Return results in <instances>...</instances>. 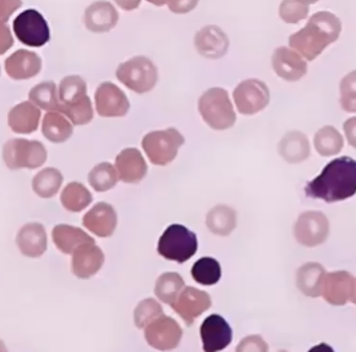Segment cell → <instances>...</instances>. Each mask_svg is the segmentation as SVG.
<instances>
[{
  "mask_svg": "<svg viewBox=\"0 0 356 352\" xmlns=\"http://www.w3.org/2000/svg\"><path fill=\"white\" fill-rule=\"evenodd\" d=\"M305 193L312 199L327 203L343 201L356 193V161L351 157L333 159L305 187Z\"/></svg>",
  "mask_w": 356,
  "mask_h": 352,
  "instance_id": "1",
  "label": "cell"
},
{
  "mask_svg": "<svg viewBox=\"0 0 356 352\" xmlns=\"http://www.w3.org/2000/svg\"><path fill=\"white\" fill-rule=\"evenodd\" d=\"M341 20L330 12H318L310 17L305 28L289 37V47L312 61L341 34Z\"/></svg>",
  "mask_w": 356,
  "mask_h": 352,
  "instance_id": "2",
  "label": "cell"
},
{
  "mask_svg": "<svg viewBox=\"0 0 356 352\" xmlns=\"http://www.w3.org/2000/svg\"><path fill=\"white\" fill-rule=\"evenodd\" d=\"M59 112L65 114L72 124L83 126L93 120V108L87 95L86 82L79 76L64 78L59 86Z\"/></svg>",
  "mask_w": 356,
  "mask_h": 352,
  "instance_id": "3",
  "label": "cell"
},
{
  "mask_svg": "<svg viewBox=\"0 0 356 352\" xmlns=\"http://www.w3.org/2000/svg\"><path fill=\"white\" fill-rule=\"evenodd\" d=\"M199 111L204 122L214 130H227L236 122V114L228 93L222 88H211L199 99Z\"/></svg>",
  "mask_w": 356,
  "mask_h": 352,
  "instance_id": "4",
  "label": "cell"
},
{
  "mask_svg": "<svg viewBox=\"0 0 356 352\" xmlns=\"http://www.w3.org/2000/svg\"><path fill=\"white\" fill-rule=\"evenodd\" d=\"M157 251L170 262L183 264L197 253V235L183 225H170L160 237Z\"/></svg>",
  "mask_w": 356,
  "mask_h": 352,
  "instance_id": "5",
  "label": "cell"
},
{
  "mask_svg": "<svg viewBox=\"0 0 356 352\" xmlns=\"http://www.w3.org/2000/svg\"><path fill=\"white\" fill-rule=\"evenodd\" d=\"M120 83L138 95L149 93L157 84L158 72L149 58L137 56L124 62L116 70Z\"/></svg>",
  "mask_w": 356,
  "mask_h": 352,
  "instance_id": "6",
  "label": "cell"
},
{
  "mask_svg": "<svg viewBox=\"0 0 356 352\" xmlns=\"http://www.w3.org/2000/svg\"><path fill=\"white\" fill-rule=\"evenodd\" d=\"M47 159V149L38 141L14 138L3 147V160L10 170H35L42 166Z\"/></svg>",
  "mask_w": 356,
  "mask_h": 352,
  "instance_id": "7",
  "label": "cell"
},
{
  "mask_svg": "<svg viewBox=\"0 0 356 352\" xmlns=\"http://www.w3.org/2000/svg\"><path fill=\"white\" fill-rule=\"evenodd\" d=\"M185 139L176 129L154 131L145 135L143 147L149 161L155 166H168L178 155V150L184 145Z\"/></svg>",
  "mask_w": 356,
  "mask_h": 352,
  "instance_id": "8",
  "label": "cell"
},
{
  "mask_svg": "<svg viewBox=\"0 0 356 352\" xmlns=\"http://www.w3.org/2000/svg\"><path fill=\"white\" fill-rule=\"evenodd\" d=\"M13 29L18 40L26 47H44L51 40L49 24L37 10L29 9L20 13L14 20Z\"/></svg>",
  "mask_w": 356,
  "mask_h": 352,
  "instance_id": "9",
  "label": "cell"
},
{
  "mask_svg": "<svg viewBox=\"0 0 356 352\" xmlns=\"http://www.w3.org/2000/svg\"><path fill=\"white\" fill-rule=\"evenodd\" d=\"M239 113L253 115L264 110L270 102V90L264 82L255 79L245 80L233 93Z\"/></svg>",
  "mask_w": 356,
  "mask_h": 352,
  "instance_id": "10",
  "label": "cell"
},
{
  "mask_svg": "<svg viewBox=\"0 0 356 352\" xmlns=\"http://www.w3.org/2000/svg\"><path fill=\"white\" fill-rule=\"evenodd\" d=\"M183 330L170 317L161 316L145 327V337L149 346L161 351L176 349L182 339Z\"/></svg>",
  "mask_w": 356,
  "mask_h": 352,
  "instance_id": "11",
  "label": "cell"
},
{
  "mask_svg": "<svg viewBox=\"0 0 356 352\" xmlns=\"http://www.w3.org/2000/svg\"><path fill=\"white\" fill-rule=\"evenodd\" d=\"M296 239L306 247H316L326 241L329 235V222L320 211L302 214L293 228Z\"/></svg>",
  "mask_w": 356,
  "mask_h": 352,
  "instance_id": "12",
  "label": "cell"
},
{
  "mask_svg": "<svg viewBox=\"0 0 356 352\" xmlns=\"http://www.w3.org/2000/svg\"><path fill=\"white\" fill-rule=\"evenodd\" d=\"M95 107L103 118H122L130 109V102L124 91L111 82L99 85L95 93Z\"/></svg>",
  "mask_w": 356,
  "mask_h": 352,
  "instance_id": "13",
  "label": "cell"
},
{
  "mask_svg": "<svg viewBox=\"0 0 356 352\" xmlns=\"http://www.w3.org/2000/svg\"><path fill=\"white\" fill-rule=\"evenodd\" d=\"M203 349L207 352L224 350L232 342L233 333L229 323L220 314H210L200 328Z\"/></svg>",
  "mask_w": 356,
  "mask_h": 352,
  "instance_id": "14",
  "label": "cell"
},
{
  "mask_svg": "<svg viewBox=\"0 0 356 352\" xmlns=\"http://www.w3.org/2000/svg\"><path fill=\"white\" fill-rule=\"evenodd\" d=\"M211 304V297L206 291L187 287L183 289L172 307L189 326L206 310H209Z\"/></svg>",
  "mask_w": 356,
  "mask_h": 352,
  "instance_id": "15",
  "label": "cell"
},
{
  "mask_svg": "<svg viewBox=\"0 0 356 352\" xmlns=\"http://www.w3.org/2000/svg\"><path fill=\"white\" fill-rule=\"evenodd\" d=\"M356 282L354 277L346 271L329 273L325 277L323 297L332 305H345L353 301Z\"/></svg>",
  "mask_w": 356,
  "mask_h": 352,
  "instance_id": "16",
  "label": "cell"
},
{
  "mask_svg": "<svg viewBox=\"0 0 356 352\" xmlns=\"http://www.w3.org/2000/svg\"><path fill=\"white\" fill-rule=\"evenodd\" d=\"M105 262V255L101 248L93 243H84L76 248L72 255V273L80 279L95 276Z\"/></svg>",
  "mask_w": 356,
  "mask_h": 352,
  "instance_id": "17",
  "label": "cell"
},
{
  "mask_svg": "<svg viewBox=\"0 0 356 352\" xmlns=\"http://www.w3.org/2000/svg\"><path fill=\"white\" fill-rule=\"evenodd\" d=\"M272 64L277 76L289 82L299 81L307 72V64L301 56L285 47L275 51Z\"/></svg>",
  "mask_w": 356,
  "mask_h": 352,
  "instance_id": "18",
  "label": "cell"
},
{
  "mask_svg": "<svg viewBox=\"0 0 356 352\" xmlns=\"http://www.w3.org/2000/svg\"><path fill=\"white\" fill-rule=\"evenodd\" d=\"M195 45L203 57L220 59L228 51L229 39L218 26H208L197 33Z\"/></svg>",
  "mask_w": 356,
  "mask_h": 352,
  "instance_id": "19",
  "label": "cell"
},
{
  "mask_svg": "<svg viewBox=\"0 0 356 352\" xmlns=\"http://www.w3.org/2000/svg\"><path fill=\"white\" fill-rule=\"evenodd\" d=\"M83 225L97 237H109L118 226V214L110 204L97 203L85 214Z\"/></svg>",
  "mask_w": 356,
  "mask_h": 352,
  "instance_id": "20",
  "label": "cell"
},
{
  "mask_svg": "<svg viewBox=\"0 0 356 352\" xmlns=\"http://www.w3.org/2000/svg\"><path fill=\"white\" fill-rule=\"evenodd\" d=\"M5 67L10 78L29 80L40 72L42 60L33 51L19 49L6 60Z\"/></svg>",
  "mask_w": 356,
  "mask_h": 352,
  "instance_id": "21",
  "label": "cell"
},
{
  "mask_svg": "<svg viewBox=\"0 0 356 352\" xmlns=\"http://www.w3.org/2000/svg\"><path fill=\"white\" fill-rule=\"evenodd\" d=\"M115 168L122 182L138 183L147 173V164L137 149L122 150L115 159Z\"/></svg>",
  "mask_w": 356,
  "mask_h": 352,
  "instance_id": "22",
  "label": "cell"
},
{
  "mask_svg": "<svg viewBox=\"0 0 356 352\" xmlns=\"http://www.w3.org/2000/svg\"><path fill=\"white\" fill-rule=\"evenodd\" d=\"M120 15L115 8L108 1H95L85 11L84 22L92 33H107L118 24Z\"/></svg>",
  "mask_w": 356,
  "mask_h": 352,
  "instance_id": "23",
  "label": "cell"
},
{
  "mask_svg": "<svg viewBox=\"0 0 356 352\" xmlns=\"http://www.w3.org/2000/svg\"><path fill=\"white\" fill-rule=\"evenodd\" d=\"M18 247L28 257H39L47 248V235L44 226L40 223H29L20 229L17 235Z\"/></svg>",
  "mask_w": 356,
  "mask_h": 352,
  "instance_id": "24",
  "label": "cell"
},
{
  "mask_svg": "<svg viewBox=\"0 0 356 352\" xmlns=\"http://www.w3.org/2000/svg\"><path fill=\"white\" fill-rule=\"evenodd\" d=\"M41 112L36 105L24 102L10 111L8 122L10 128L17 134H31L38 129Z\"/></svg>",
  "mask_w": 356,
  "mask_h": 352,
  "instance_id": "25",
  "label": "cell"
},
{
  "mask_svg": "<svg viewBox=\"0 0 356 352\" xmlns=\"http://www.w3.org/2000/svg\"><path fill=\"white\" fill-rule=\"evenodd\" d=\"M326 275V271L322 264L308 262L298 270L297 287L304 295L314 298L320 297L323 295Z\"/></svg>",
  "mask_w": 356,
  "mask_h": 352,
  "instance_id": "26",
  "label": "cell"
},
{
  "mask_svg": "<svg viewBox=\"0 0 356 352\" xmlns=\"http://www.w3.org/2000/svg\"><path fill=\"white\" fill-rule=\"evenodd\" d=\"M53 239L56 247L64 254H74L76 248L84 243H95V239L84 230L70 225H57L53 230Z\"/></svg>",
  "mask_w": 356,
  "mask_h": 352,
  "instance_id": "27",
  "label": "cell"
},
{
  "mask_svg": "<svg viewBox=\"0 0 356 352\" xmlns=\"http://www.w3.org/2000/svg\"><path fill=\"white\" fill-rule=\"evenodd\" d=\"M279 154L289 163H299L307 159L310 154L307 137L299 131L287 133L279 143Z\"/></svg>",
  "mask_w": 356,
  "mask_h": 352,
  "instance_id": "28",
  "label": "cell"
},
{
  "mask_svg": "<svg viewBox=\"0 0 356 352\" xmlns=\"http://www.w3.org/2000/svg\"><path fill=\"white\" fill-rule=\"evenodd\" d=\"M42 133L47 141L54 143H65L74 133L72 125L57 111H51L44 116Z\"/></svg>",
  "mask_w": 356,
  "mask_h": 352,
  "instance_id": "29",
  "label": "cell"
},
{
  "mask_svg": "<svg viewBox=\"0 0 356 352\" xmlns=\"http://www.w3.org/2000/svg\"><path fill=\"white\" fill-rule=\"evenodd\" d=\"M206 225L214 234L227 237L236 227V212L228 206H216L208 212Z\"/></svg>",
  "mask_w": 356,
  "mask_h": 352,
  "instance_id": "30",
  "label": "cell"
},
{
  "mask_svg": "<svg viewBox=\"0 0 356 352\" xmlns=\"http://www.w3.org/2000/svg\"><path fill=\"white\" fill-rule=\"evenodd\" d=\"M185 282L179 273H163L156 281L155 294L160 301L172 306L184 289Z\"/></svg>",
  "mask_w": 356,
  "mask_h": 352,
  "instance_id": "31",
  "label": "cell"
},
{
  "mask_svg": "<svg viewBox=\"0 0 356 352\" xmlns=\"http://www.w3.org/2000/svg\"><path fill=\"white\" fill-rule=\"evenodd\" d=\"M63 183V176L57 168H47L33 179V189L39 197L49 199L55 197Z\"/></svg>",
  "mask_w": 356,
  "mask_h": 352,
  "instance_id": "32",
  "label": "cell"
},
{
  "mask_svg": "<svg viewBox=\"0 0 356 352\" xmlns=\"http://www.w3.org/2000/svg\"><path fill=\"white\" fill-rule=\"evenodd\" d=\"M92 199L90 191L79 182L70 183L61 195L62 205L70 212L82 211L90 205Z\"/></svg>",
  "mask_w": 356,
  "mask_h": 352,
  "instance_id": "33",
  "label": "cell"
},
{
  "mask_svg": "<svg viewBox=\"0 0 356 352\" xmlns=\"http://www.w3.org/2000/svg\"><path fill=\"white\" fill-rule=\"evenodd\" d=\"M30 101L47 111H59L60 99L57 85L54 82H43L30 91Z\"/></svg>",
  "mask_w": 356,
  "mask_h": 352,
  "instance_id": "34",
  "label": "cell"
},
{
  "mask_svg": "<svg viewBox=\"0 0 356 352\" xmlns=\"http://www.w3.org/2000/svg\"><path fill=\"white\" fill-rule=\"evenodd\" d=\"M343 147V139L337 129L326 126L320 129L314 136V147L321 156L337 155Z\"/></svg>",
  "mask_w": 356,
  "mask_h": 352,
  "instance_id": "35",
  "label": "cell"
},
{
  "mask_svg": "<svg viewBox=\"0 0 356 352\" xmlns=\"http://www.w3.org/2000/svg\"><path fill=\"white\" fill-rule=\"evenodd\" d=\"M191 276L199 285L207 287L216 285L222 277L220 262L216 258L202 257L193 264Z\"/></svg>",
  "mask_w": 356,
  "mask_h": 352,
  "instance_id": "36",
  "label": "cell"
},
{
  "mask_svg": "<svg viewBox=\"0 0 356 352\" xmlns=\"http://www.w3.org/2000/svg\"><path fill=\"white\" fill-rule=\"evenodd\" d=\"M118 180V170L109 162L97 164L88 175L89 184L99 193L113 189Z\"/></svg>",
  "mask_w": 356,
  "mask_h": 352,
  "instance_id": "37",
  "label": "cell"
},
{
  "mask_svg": "<svg viewBox=\"0 0 356 352\" xmlns=\"http://www.w3.org/2000/svg\"><path fill=\"white\" fill-rule=\"evenodd\" d=\"M163 314V308H162L161 304L153 298H147L141 301L135 310V324L138 328H145Z\"/></svg>",
  "mask_w": 356,
  "mask_h": 352,
  "instance_id": "38",
  "label": "cell"
},
{
  "mask_svg": "<svg viewBox=\"0 0 356 352\" xmlns=\"http://www.w3.org/2000/svg\"><path fill=\"white\" fill-rule=\"evenodd\" d=\"M309 13V6L298 0H283L279 8V16L286 24H298L305 19Z\"/></svg>",
  "mask_w": 356,
  "mask_h": 352,
  "instance_id": "39",
  "label": "cell"
},
{
  "mask_svg": "<svg viewBox=\"0 0 356 352\" xmlns=\"http://www.w3.org/2000/svg\"><path fill=\"white\" fill-rule=\"evenodd\" d=\"M339 90L341 108L349 113H356V70L350 72L341 80Z\"/></svg>",
  "mask_w": 356,
  "mask_h": 352,
  "instance_id": "40",
  "label": "cell"
},
{
  "mask_svg": "<svg viewBox=\"0 0 356 352\" xmlns=\"http://www.w3.org/2000/svg\"><path fill=\"white\" fill-rule=\"evenodd\" d=\"M268 345L259 335L245 337L236 348L237 351H268Z\"/></svg>",
  "mask_w": 356,
  "mask_h": 352,
  "instance_id": "41",
  "label": "cell"
},
{
  "mask_svg": "<svg viewBox=\"0 0 356 352\" xmlns=\"http://www.w3.org/2000/svg\"><path fill=\"white\" fill-rule=\"evenodd\" d=\"M199 0H168V9L175 14H187L195 9Z\"/></svg>",
  "mask_w": 356,
  "mask_h": 352,
  "instance_id": "42",
  "label": "cell"
},
{
  "mask_svg": "<svg viewBox=\"0 0 356 352\" xmlns=\"http://www.w3.org/2000/svg\"><path fill=\"white\" fill-rule=\"evenodd\" d=\"M22 0H0V19L3 24L9 20L12 14L22 7Z\"/></svg>",
  "mask_w": 356,
  "mask_h": 352,
  "instance_id": "43",
  "label": "cell"
},
{
  "mask_svg": "<svg viewBox=\"0 0 356 352\" xmlns=\"http://www.w3.org/2000/svg\"><path fill=\"white\" fill-rule=\"evenodd\" d=\"M343 132H345L349 145L356 149V118H351L346 120L343 124Z\"/></svg>",
  "mask_w": 356,
  "mask_h": 352,
  "instance_id": "44",
  "label": "cell"
},
{
  "mask_svg": "<svg viewBox=\"0 0 356 352\" xmlns=\"http://www.w3.org/2000/svg\"><path fill=\"white\" fill-rule=\"evenodd\" d=\"M13 45V38L9 29L3 24L1 26V55L6 53L8 49H11Z\"/></svg>",
  "mask_w": 356,
  "mask_h": 352,
  "instance_id": "45",
  "label": "cell"
},
{
  "mask_svg": "<svg viewBox=\"0 0 356 352\" xmlns=\"http://www.w3.org/2000/svg\"><path fill=\"white\" fill-rule=\"evenodd\" d=\"M124 11H133L140 6L141 0H114Z\"/></svg>",
  "mask_w": 356,
  "mask_h": 352,
  "instance_id": "46",
  "label": "cell"
},
{
  "mask_svg": "<svg viewBox=\"0 0 356 352\" xmlns=\"http://www.w3.org/2000/svg\"><path fill=\"white\" fill-rule=\"evenodd\" d=\"M147 1L157 6V7H162V6L166 5L168 3V0H147Z\"/></svg>",
  "mask_w": 356,
  "mask_h": 352,
  "instance_id": "47",
  "label": "cell"
},
{
  "mask_svg": "<svg viewBox=\"0 0 356 352\" xmlns=\"http://www.w3.org/2000/svg\"><path fill=\"white\" fill-rule=\"evenodd\" d=\"M300 3H305V5H312V3H318V0H298Z\"/></svg>",
  "mask_w": 356,
  "mask_h": 352,
  "instance_id": "48",
  "label": "cell"
},
{
  "mask_svg": "<svg viewBox=\"0 0 356 352\" xmlns=\"http://www.w3.org/2000/svg\"><path fill=\"white\" fill-rule=\"evenodd\" d=\"M353 303L356 304V287H355V294H354V298H353Z\"/></svg>",
  "mask_w": 356,
  "mask_h": 352,
  "instance_id": "49",
  "label": "cell"
}]
</instances>
